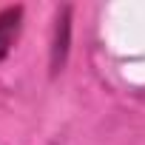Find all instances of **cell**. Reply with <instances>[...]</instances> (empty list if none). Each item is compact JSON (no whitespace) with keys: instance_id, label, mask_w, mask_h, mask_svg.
I'll list each match as a JSON object with an SVG mask.
<instances>
[{"instance_id":"1","label":"cell","mask_w":145,"mask_h":145,"mask_svg":"<svg viewBox=\"0 0 145 145\" xmlns=\"http://www.w3.org/2000/svg\"><path fill=\"white\" fill-rule=\"evenodd\" d=\"M71 6H60L54 14V26H51V48H48V68L51 77H57L68 63V51H71Z\"/></svg>"},{"instance_id":"2","label":"cell","mask_w":145,"mask_h":145,"mask_svg":"<svg viewBox=\"0 0 145 145\" xmlns=\"http://www.w3.org/2000/svg\"><path fill=\"white\" fill-rule=\"evenodd\" d=\"M23 17H26V9L23 6H6V9H0V63H3L12 54V48L17 46L20 31H23Z\"/></svg>"}]
</instances>
